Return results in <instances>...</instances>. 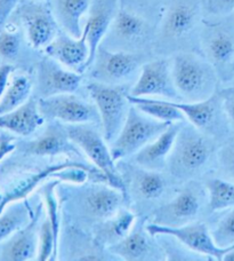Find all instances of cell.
Listing matches in <instances>:
<instances>
[{"instance_id":"83f0119b","label":"cell","mask_w":234,"mask_h":261,"mask_svg":"<svg viewBox=\"0 0 234 261\" xmlns=\"http://www.w3.org/2000/svg\"><path fill=\"white\" fill-rule=\"evenodd\" d=\"M128 181L126 186H130V190L136 194L137 197L147 202H154L161 198L167 190V179L160 171L143 169L138 165L129 166Z\"/></svg>"},{"instance_id":"3957f363","label":"cell","mask_w":234,"mask_h":261,"mask_svg":"<svg viewBox=\"0 0 234 261\" xmlns=\"http://www.w3.org/2000/svg\"><path fill=\"white\" fill-rule=\"evenodd\" d=\"M72 190L67 208L79 223L92 228L118 212L126 198L119 189L104 182Z\"/></svg>"},{"instance_id":"ac0fdd59","label":"cell","mask_w":234,"mask_h":261,"mask_svg":"<svg viewBox=\"0 0 234 261\" xmlns=\"http://www.w3.org/2000/svg\"><path fill=\"white\" fill-rule=\"evenodd\" d=\"M22 18L26 37L35 49H45L57 36L56 23L50 6L44 4H30L23 8Z\"/></svg>"},{"instance_id":"2e32d148","label":"cell","mask_w":234,"mask_h":261,"mask_svg":"<svg viewBox=\"0 0 234 261\" xmlns=\"http://www.w3.org/2000/svg\"><path fill=\"white\" fill-rule=\"evenodd\" d=\"M82 73L63 67L49 57L41 60L37 72V90L41 99L78 91Z\"/></svg>"},{"instance_id":"7a4b0ae2","label":"cell","mask_w":234,"mask_h":261,"mask_svg":"<svg viewBox=\"0 0 234 261\" xmlns=\"http://www.w3.org/2000/svg\"><path fill=\"white\" fill-rule=\"evenodd\" d=\"M172 60V77L181 97L189 102L209 99L217 92L218 72L204 57L179 52Z\"/></svg>"},{"instance_id":"836d02e7","label":"cell","mask_w":234,"mask_h":261,"mask_svg":"<svg viewBox=\"0 0 234 261\" xmlns=\"http://www.w3.org/2000/svg\"><path fill=\"white\" fill-rule=\"evenodd\" d=\"M210 234L219 248H230L234 245V207L227 208L226 212L210 228Z\"/></svg>"},{"instance_id":"ffe728a7","label":"cell","mask_w":234,"mask_h":261,"mask_svg":"<svg viewBox=\"0 0 234 261\" xmlns=\"http://www.w3.org/2000/svg\"><path fill=\"white\" fill-rule=\"evenodd\" d=\"M39 245V211L32 216L30 222L3 244L0 260L29 261L37 259Z\"/></svg>"},{"instance_id":"5b68a950","label":"cell","mask_w":234,"mask_h":261,"mask_svg":"<svg viewBox=\"0 0 234 261\" xmlns=\"http://www.w3.org/2000/svg\"><path fill=\"white\" fill-rule=\"evenodd\" d=\"M153 41L156 44L151 23L132 9L121 7L101 45L110 50L142 53Z\"/></svg>"},{"instance_id":"b9f144b4","label":"cell","mask_w":234,"mask_h":261,"mask_svg":"<svg viewBox=\"0 0 234 261\" xmlns=\"http://www.w3.org/2000/svg\"><path fill=\"white\" fill-rule=\"evenodd\" d=\"M130 3L140 8H147L149 11H157V9L159 11L165 0H130Z\"/></svg>"},{"instance_id":"5bb4252c","label":"cell","mask_w":234,"mask_h":261,"mask_svg":"<svg viewBox=\"0 0 234 261\" xmlns=\"http://www.w3.org/2000/svg\"><path fill=\"white\" fill-rule=\"evenodd\" d=\"M129 94L172 101L181 99L172 77V60L162 58L145 62Z\"/></svg>"},{"instance_id":"f546056e","label":"cell","mask_w":234,"mask_h":261,"mask_svg":"<svg viewBox=\"0 0 234 261\" xmlns=\"http://www.w3.org/2000/svg\"><path fill=\"white\" fill-rule=\"evenodd\" d=\"M31 210L25 199L9 204L0 214V243L30 222Z\"/></svg>"},{"instance_id":"52a82bcc","label":"cell","mask_w":234,"mask_h":261,"mask_svg":"<svg viewBox=\"0 0 234 261\" xmlns=\"http://www.w3.org/2000/svg\"><path fill=\"white\" fill-rule=\"evenodd\" d=\"M170 124L150 117L132 105L120 133L110 143L111 155L114 162L135 155L160 135Z\"/></svg>"},{"instance_id":"8992f818","label":"cell","mask_w":234,"mask_h":261,"mask_svg":"<svg viewBox=\"0 0 234 261\" xmlns=\"http://www.w3.org/2000/svg\"><path fill=\"white\" fill-rule=\"evenodd\" d=\"M87 92L100 114L103 137L111 143L120 133L132 107L128 93L123 86L95 81L88 83Z\"/></svg>"},{"instance_id":"30bf717a","label":"cell","mask_w":234,"mask_h":261,"mask_svg":"<svg viewBox=\"0 0 234 261\" xmlns=\"http://www.w3.org/2000/svg\"><path fill=\"white\" fill-rule=\"evenodd\" d=\"M208 199L207 190L190 180L174 198L152 212L151 222L166 227H180L194 222Z\"/></svg>"},{"instance_id":"8fae6325","label":"cell","mask_w":234,"mask_h":261,"mask_svg":"<svg viewBox=\"0 0 234 261\" xmlns=\"http://www.w3.org/2000/svg\"><path fill=\"white\" fill-rule=\"evenodd\" d=\"M144 64V54L110 50L101 45L90 67L93 81L123 86L139 74ZM138 77V76H137Z\"/></svg>"},{"instance_id":"cb8c5ba5","label":"cell","mask_w":234,"mask_h":261,"mask_svg":"<svg viewBox=\"0 0 234 261\" xmlns=\"http://www.w3.org/2000/svg\"><path fill=\"white\" fill-rule=\"evenodd\" d=\"M76 166L90 167L83 164V163H79V162H72V161L62 162V163H57V164L47 166L46 169L37 172V173L32 175L26 176L25 179H23L21 181H18V182L14 185L11 189H8L4 196H2V199H0V214L3 213L4 210L6 208L9 204L25 199L27 196L34 192V190L38 188L45 180L51 178V176L57 178V175L60 174L61 171L67 170L69 167H76Z\"/></svg>"},{"instance_id":"7402d4cb","label":"cell","mask_w":234,"mask_h":261,"mask_svg":"<svg viewBox=\"0 0 234 261\" xmlns=\"http://www.w3.org/2000/svg\"><path fill=\"white\" fill-rule=\"evenodd\" d=\"M181 125L171 123L163 132L133 155L135 164L147 170L162 171L167 165Z\"/></svg>"},{"instance_id":"e0dca14e","label":"cell","mask_w":234,"mask_h":261,"mask_svg":"<svg viewBox=\"0 0 234 261\" xmlns=\"http://www.w3.org/2000/svg\"><path fill=\"white\" fill-rule=\"evenodd\" d=\"M45 52L47 57L76 72L82 73L88 69L91 52L85 30L79 38H74L63 31L60 32L45 48Z\"/></svg>"},{"instance_id":"7c38bea8","label":"cell","mask_w":234,"mask_h":261,"mask_svg":"<svg viewBox=\"0 0 234 261\" xmlns=\"http://www.w3.org/2000/svg\"><path fill=\"white\" fill-rule=\"evenodd\" d=\"M145 228L149 234L153 237L168 236L184 245L187 250L196 254L203 255L208 259L224 260L226 253L234 249V245L225 249L216 245L212 234H210L209 228L204 223L191 222L180 227H166L150 222Z\"/></svg>"},{"instance_id":"ee69618b","label":"cell","mask_w":234,"mask_h":261,"mask_svg":"<svg viewBox=\"0 0 234 261\" xmlns=\"http://www.w3.org/2000/svg\"><path fill=\"white\" fill-rule=\"evenodd\" d=\"M231 74H234V62L232 64V67H231Z\"/></svg>"},{"instance_id":"1f68e13d","label":"cell","mask_w":234,"mask_h":261,"mask_svg":"<svg viewBox=\"0 0 234 261\" xmlns=\"http://www.w3.org/2000/svg\"><path fill=\"white\" fill-rule=\"evenodd\" d=\"M32 92V82L24 74L14 77L8 84L3 99L0 100V116L17 109L30 99Z\"/></svg>"},{"instance_id":"d4e9b609","label":"cell","mask_w":234,"mask_h":261,"mask_svg":"<svg viewBox=\"0 0 234 261\" xmlns=\"http://www.w3.org/2000/svg\"><path fill=\"white\" fill-rule=\"evenodd\" d=\"M93 0H50V9L61 30L79 38L83 32V17L90 11Z\"/></svg>"},{"instance_id":"ba28073f","label":"cell","mask_w":234,"mask_h":261,"mask_svg":"<svg viewBox=\"0 0 234 261\" xmlns=\"http://www.w3.org/2000/svg\"><path fill=\"white\" fill-rule=\"evenodd\" d=\"M65 127L71 141L90 158L96 169L105 175L109 185L119 189L127 197V186L111 155V150L107 147V142L103 134H100L96 129L86 124L67 125Z\"/></svg>"},{"instance_id":"7bdbcfd3","label":"cell","mask_w":234,"mask_h":261,"mask_svg":"<svg viewBox=\"0 0 234 261\" xmlns=\"http://www.w3.org/2000/svg\"><path fill=\"white\" fill-rule=\"evenodd\" d=\"M224 260H225V261H234V249L231 250L228 253H226L225 257H224Z\"/></svg>"},{"instance_id":"4dcf8cb0","label":"cell","mask_w":234,"mask_h":261,"mask_svg":"<svg viewBox=\"0 0 234 261\" xmlns=\"http://www.w3.org/2000/svg\"><path fill=\"white\" fill-rule=\"evenodd\" d=\"M210 212L226 211L234 207V182L223 178H210L204 182Z\"/></svg>"},{"instance_id":"ab89813d","label":"cell","mask_w":234,"mask_h":261,"mask_svg":"<svg viewBox=\"0 0 234 261\" xmlns=\"http://www.w3.org/2000/svg\"><path fill=\"white\" fill-rule=\"evenodd\" d=\"M14 141H15V137H13V135L7 133L0 134V162L15 150L16 146Z\"/></svg>"},{"instance_id":"f35d334b","label":"cell","mask_w":234,"mask_h":261,"mask_svg":"<svg viewBox=\"0 0 234 261\" xmlns=\"http://www.w3.org/2000/svg\"><path fill=\"white\" fill-rule=\"evenodd\" d=\"M17 4L18 0H0V31L4 30Z\"/></svg>"},{"instance_id":"44dd1931","label":"cell","mask_w":234,"mask_h":261,"mask_svg":"<svg viewBox=\"0 0 234 261\" xmlns=\"http://www.w3.org/2000/svg\"><path fill=\"white\" fill-rule=\"evenodd\" d=\"M78 147L69 138L67 127L51 120L40 137L23 143L22 151L32 156H56L61 153H78Z\"/></svg>"},{"instance_id":"484cf974","label":"cell","mask_w":234,"mask_h":261,"mask_svg":"<svg viewBox=\"0 0 234 261\" xmlns=\"http://www.w3.org/2000/svg\"><path fill=\"white\" fill-rule=\"evenodd\" d=\"M45 122L40 113L38 102L34 99L27 100L17 109L0 116V128L6 129L20 137H29L34 134Z\"/></svg>"},{"instance_id":"60d3db41","label":"cell","mask_w":234,"mask_h":261,"mask_svg":"<svg viewBox=\"0 0 234 261\" xmlns=\"http://www.w3.org/2000/svg\"><path fill=\"white\" fill-rule=\"evenodd\" d=\"M14 68L11 64L0 65V100L3 99L5 92L7 90L9 84V77L13 72Z\"/></svg>"},{"instance_id":"4fadbf2b","label":"cell","mask_w":234,"mask_h":261,"mask_svg":"<svg viewBox=\"0 0 234 261\" xmlns=\"http://www.w3.org/2000/svg\"><path fill=\"white\" fill-rule=\"evenodd\" d=\"M40 113L45 119L56 120L67 125L101 123L95 105H92L74 93H64L38 101Z\"/></svg>"},{"instance_id":"9a60e30c","label":"cell","mask_w":234,"mask_h":261,"mask_svg":"<svg viewBox=\"0 0 234 261\" xmlns=\"http://www.w3.org/2000/svg\"><path fill=\"white\" fill-rule=\"evenodd\" d=\"M171 103L184 114L185 118L209 137L224 135L227 132L228 124L225 111L223 108V94L216 92L209 99L198 102H179Z\"/></svg>"},{"instance_id":"74e56055","label":"cell","mask_w":234,"mask_h":261,"mask_svg":"<svg viewBox=\"0 0 234 261\" xmlns=\"http://www.w3.org/2000/svg\"><path fill=\"white\" fill-rule=\"evenodd\" d=\"M223 94V108L228 120L230 126L234 129V90L230 88L222 92Z\"/></svg>"},{"instance_id":"f1b7e54d","label":"cell","mask_w":234,"mask_h":261,"mask_svg":"<svg viewBox=\"0 0 234 261\" xmlns=\"http://www.w3.org/2000/svg\"><path fill=\"white\" fill-rule=\"evenodd\" d=\"M130 103L136 107L143 114L165 123H176L185 120L182 111L171 103V100L158 99V97L133 96L128 93Z\"/></svg>"},{"instance_id":"4316f807","label":"cell","mask_w":234,"mask_h":261,"mask_svg":"<svg viewBox=\"0 0 234 261\" xmlns=\"http://www.w3.org/2000/svg\"><path fill=\"white\" fill-rule=\"evenodd\" d=\"M136 223V216L129 210L120 208L113 216L105 219L92 228L94 241L102 248L109 250L129 234Z\"/></svg>"},{"instance_id":"bcb514c9","label":"cell","mask_w":234,"mask_h":261,"mask_svg":"<svg viewBox=\"0 0 234 261\" xmlns=\"http://www.w3.org/2000/svg\"><path fill=\"white\" fill-rule=\"evenodd\" d=\"M0 199H2V195H0Z\"/></svg>"},{"instance_id":"e575fe53","label":"cell","mask_w":234,"mask_h":261,"mask_svg":"<svg viewBox=\"0 0 234 261\" xmlns=\"http://www.w3.org/2000/svg\"><path fill=\"white\" fill-rule=\"evenodd\" d=\"M217 171L221 178L234 182V138L227 140L216 152Z\"/></svg>"},{"instance_id":"8d00e7d4","label":"cell","mask_w":234,"mask_h":261,"mask_svg":"<svg viewBox=\"0 0 234 261\" xmlns=\"http://www.w3.org/2000/svg\"><path fill=\"white\" fill-rule=\"evenodd\" d=\"M207 14L215 17H225L234 13V0H202Z\"/></svg>"},{"instance_id":"603a6c76","label":"cell","mask_w":234,"mask_h":261,"mask_svg":"<svg viewBox=\"0 0 234 261\" xmlns=\"http://www.w3.org/2000/svg\"><path fill=\"white\" fill-rule=\"evenodd\" d=\"M151 237L152 235L149 234L147 228L135 223L129 234L116 244L110 246L109 251L118 259L127 261L160 259L157 257L159 249L157 246L154 248Z\"/></svg>"},{"instance_id":"f6af8a7d","label":"cell","mask_w":234,"mask_h":261,"mask_svg":"<svg viewBox=\"0 0 234 261\" xmlns=\"http://www.w3.org/2000/svg\"><path fill=\"white\" fill-rule=\"evenodd\" d=\"M35 2H45V0H35Z\"/></svg>"},{"instance_id":"d6a6232c","label":"cell","mask_w":234,"mask_h":261,"mask_svg":"<svg viewBox=\"0 0 234 261\" xmlns=\"http://www.w3.org/2000/svg\"><path fill=\"white\" fill-rule=\"evenodd\" d=\"M58 235L56 234L49 218L46 216V220L39 227V245L37 259L38 261L55 260L58 254Z\"/></svg>"},{"instance_id":"d590c367","label":"cell","mask_w":234,"mask_h":261,"mask_svg":"<svg viewBox=\"0 0 234 261\" xmlns=\"http://www.w3.org/2000/svg\"><path fill=\"white\" fill-rule=\"evenodd\" d=\"M21 47L20 37L9 31H0V57L6 60L15 59Z\"/></svg>"},{"instance_id":"6da1fadb","label":"cell","mask_w":234,"mask_h":261,"mask_svg":"<svg viewBox=\"0 0 234 261\" xmlns=\"http://www.w3.org/2000/svg\"><path fill=\"white\" fill-rule=\"evenodd\" d=\"M214 152L215 143L212 137L193 125L181 126L168 158V169L175 179L190 181L207 167Z\"/></svg>"},{"instance_id":"9c48e42d","label":"cell","mask_w":234,"mask_h":261,"mask_svg":"<svg viewBox=\"0 0 234 261\" xmlns=\"http://www.w3.org/2000/svg\"><path fill=\"white\" fill-rule=\"evenodd\" d=\"M199 44L203 57L217 70L218 76L231 74L234 62V18L228 15L219 21L202 22Z\"/></svg>"},{"instance_id":"d6986e66","label":"cell","mask_w":234,"mask_h":261,"mask_svg":"<svg viewBox=\"0 0 234 261\" xmlns=\"http://www.w3.org/2000/svg\"><path fill=\"white\" fill-rule=\"evenodd\" d=\"M119 0H93L87 13L83 30L87 34V43L90 46V62L92 65L98 47L106 36L115 14L119 11Z\"/></svg>"},{"instance_id":"277c9868","label":"cell","mask_w":234,"mask_h":261,"mask_svg":"<svg viewBox=\"0 0 234 261\" xmlns=\"http://www.w3.org/2000/svg\"><path fill=\"white\" fill-rule=\"evenodd\" d=\"M202 0H168L157 43L162 50L180 49L200 25Z\"/></svg>"}]
</instances>
